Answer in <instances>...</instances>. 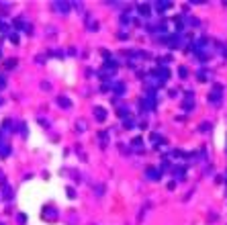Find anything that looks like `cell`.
<instances>
[{
	"label": "cell",
	"instance_id": "6da1fadb",
	"mask_svg": "<svg viewBox=\"0 0 227 225\" xmlns=\"http://www.w3.org/2000/svg\"><path fill=\"white\" fill-rule=\"evenodd\" d=\"M59 104H63V107H70V100H68V98H59Z\"/></svg>",
	"mask_w": 227,
	"mask_h": 225
},
{
	"label": "cell",
	"instance_id": "7a4b0ae2",
	"mask_svg": "<svg viewBox=\"0 0 227 225\" xmlns=\"http://www.w3.org/2000/svg\"><path fill=\"white\" fill-rule=\"evenodd\" d=\"M4 84H6V80H4V78H0V88H2Z\"/></svg>",
	"mask_w": 227,
	"mask_h": 225
}]
</instances>
